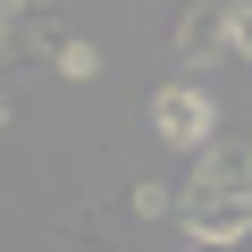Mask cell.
Returning a JSON list of instances; mask_svg holds the SVG:
<instances>
[{"instance_id":"obj_2","label":"cell","mask_w":252,"mask_h":252,"mask_svg":"<svg viewBox=\"0 0 252 252\" xmlns=\"http://www.w3.org/2000/svg\"><path fill=\"white\" fill-rule=\"evenodd\" d=\"M177 202H252V152L244 143H202Z\"/></svg>"},{"instance_id":"obj_4","label":"cell","mask_w":252,"mask_h":252,"mask_svg":"<svg viewBox=\"0 0 252 252\" xmlns=\"http://www.w3.org/2000/svg\"><path fill=\"white\" fill-rule=\"evenodd\" d=\"M227 51L252 59V0H227Z\"/></svg>"},{"instance_id":"obj_5","label":"cell","mask_w":252,"mask_h":252,"mask_svg":"<svg viewBox=\"0 0 252 252\" xmlns=\"http://www.w3.org/2000/svg\"><path fill=\"white\" fill-rule=\"evenodd\" d=\"M59 67H67V76H101V51H93V42H59Z\"/></svg>"},{"instance_id":"obj_3","label":"cell","mask_w":252,"mask_h":252,"mask_svg":"<svg viewBox=\"0 0 252 252\" xmlns=\"http://www.w3.org/2000/svg\"><path fill=\"white\" fill-rule=\"evenodd\" d=\"M227 51V9H185V26H177V59L185 67H210Z\"/></svg>"},{"instance_id":"obj_1","label":"cell","mask_w":252,"mask_h":252,"mask_svg":"<svg viewBox=\"0 0 252 252\" xmlns=\"http://www.w3.org/2000/svg\"><path fill=\"white\" fill-rule=\"evenodd\" d=\"M152 135H160L168 152H202V143L219 135V101H210L202 84H160V101H152Z\"/></svg>"},{"instance_id":"obj_7","label":"cell","mask_w":252,"mask_h":252,"mask_svg":"<svg viewBox=\"0 0 252 252\" xmlns=\"http://www.w3.org/2000/svg\"><path fill=\"white\" fill-rule=\"evenodd\" d=\"M0 126H9V101H0Z\"/></svg>"},{"instance_id":"obj_6","label":"cell","mask_w":252,"mask_h":252,"mask_svg":"<svg viewBox=\"0 0 252 252\" xmlns=\"http://www.w3.org/2000/svg\"><path fill=\"white\" fill-rule=\"evenodd\" d=\"M168 202H177V193H168V185H135V210H143V219H160V210H168Z\"/></svg>"}]
</instances>
